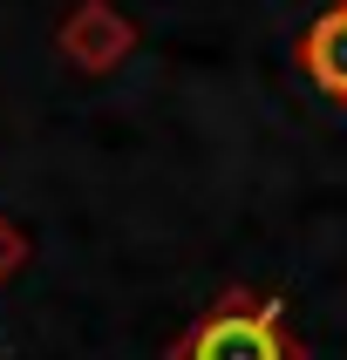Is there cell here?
Masks as SVG:
<instances>
[{
    "label": "cell",
    "mask_w": 347,
    "mask_h": 360,
    "mask_svg": "<svg viewBox=\"0 0 347 360\" xmlns=\"http://www.w3.org/2000/svg\"><path fill=\"white\" fill-rule=\"evenodd\" d=\"M163 360H306V340L286 326V306L272 292L225 285Z\"/></svg>",
    "instance_id": "cell-1"
},
{
    "label": "cell",
    "mask_w": 347,
    "mask_h": 360,
    "mask_svg": "<svg viewBox=\"0 0 347 360\" xmlns=\"http://www.w3.org/2000/svg\"><path fill=\"white\" fill-rule=\"evenodd\" d=\"M300 75L313 82L327 102L347 109V0H334V7H320V14L306 20V34H300Z\"/></svg>",
    "instance_id": "cell-2"
},
{
    "label": "cell",
    "mask_w": 347,
    "mask_h": 360,
    "mask_svg": "<svg viewBox=\"0 0 347 360\" xmlns=\"http://www.w3.org/2000/svg\"><path fill=\"white\" fill-rule=\"evenodd\" d=\"M20 259H27V231H20L14 218H0V285L20 272Z\"/></svg>",
    "instance_id": "cell-3"
}]
</instances>
